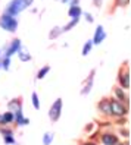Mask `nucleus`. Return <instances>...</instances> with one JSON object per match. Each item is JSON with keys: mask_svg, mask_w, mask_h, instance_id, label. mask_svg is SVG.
<instances>
[{"mask_svg": "<svg viewBox=\"0 0 131 145\" xmlns=\"http://www.w3.org/2000/svg\"><path fill=\"white\" fill-rule=\"evenodd\" d=\"M60 104H62V101L58 100L56 103H55V106L52 107V110H50V117H52V120H56V119L59 117V114H60Z\"/></svg>", "mask_w": 131, "mask_h": 145, "instance_id": "nucleus-1", "label": "nucleus"}, {"mask_svg": "<svg viewBox=\"0 0 131 145\" xmlns=\"http://www.w3.org/2000/svg\"><path fill=\"white\" fill-rule=\"evenodd\" d=\"M112 112L115 114H124L125 113V108L122 107L118 101H112Z\"/></svg>", "mask_w": 131, "mask_h": 145, "instance_id": "nucleus-2", "label": "nucleus"}, {"mask_svg": "<svg viewBox=\"0 0 131 145\" xmlns=\"http://www.w3.org/2000/svg\"><path fill=\"white\" fill-rule=\"evenodd\" d=\"M103 142H105V145H115L116 138L113 135H103Z\"/></svg>", "mask_w": 131, "mask_h": 145, "instance_id": "nucleus-3", "label": "nucleus"}, {"mask_svg": "<svg viewBox=\"0 0 131 145\" xmlns=\"http://www.w3.org/2000/svg\"><path fill=\"white\" fill-rule=\"evenodd\" d=\"M3 24H6V28H7V29H11V31L15 29V25H16L15 21L11 19L9 16H5V18H3Z\"/></svg>", "mask_w": 131, "mask_h": 145, "instance_id": "nucleus-4", "label": "nucleus"}, {"mask_svg": "<svg viewBox=\"0 0 131 145\" xmlns=\"http://www.w3.org/2000/svg\"><path fill=\"white\" fill-rule=\"evenodd\" d=\"M0 119H2V123H9L12 120V114L11 113H6L3 116H0Z\"/></svg>", "mask_w": 131, "mask_h": 145, "instance_id": "nucleus-5", "label": "nucleus"}, {"mask_svg": "<svg viewBox=\"0 0 131 145\" xmlns=\"http://www.w3.org/2000/svg\"><path fill=\"white\" fill-rule=\"evenodd\" d=\"M100 38H103V31H102V28H99V31L96 32V38H94V41H96V42H99V41H102Z\"/></svg>", "mask_w": 131, "mask_h": 145, "instance_id": "nucleus-6", "label": "nucleus"}, {"mask_svg": "<svg viewBox=\"0 0 131 145\" xmlns=\"http://www.w3.org/2000/svg\"><path fill=\"white\" fill-rule=\"evenodd\" d=\"M100 107H102L106 113H109V112H110V107H109V103H108V101H103V103L100 104Z\"/></svg>", "mask_w": 131, "mask_h": 145, "instance_id": "nucleus-7", "label": "nucleus"}, {"mask_svg": "<svg viewBox=\"0 0 131 145\" xmlns=\"http://www.w3.org/2000/svg\"><path fill=\"white\" fill-rule=\"evenodd\" d=\"M124 87L125 88H130V75H125L124 76Z\"/></svg>", "mask_w": 131, "mask_h": 145, "instance_id": "nucleus-8", "label": "nucleus"}, {"mask_svg": "<svg viewBox=\"0 0 131 145\" xmlns=\"http://www.w3.org/2000/svg\"><path fill=\"white\" fill-rule=\"evenodd\" d=\"M32 103H34V107L38 108V100H37V95H36V94H32Z\"/></svg>", "mask_w": 131, "mask_h": 145, "instance_id": "nucleus-9", "label": "nucleus"}, {"mask_svg": "<svg viewBox=\"0 0 131 145\" xmlns=\"http://www.w3.org/2000/svg\"><path fill=\"white\" fill-rule=\"evenodd\" d=\"M46 72H49V67H44V69H43L40 73H38V78H43V76H44V73Z\"/></svg>", "mask_w": 131, "mask_h": 145, "instance_id": "nucleus-10", "label": "nucleus"}, {"mask_svg": "<svg viewBox=\"0 0 131 145\" xmlns=\"http://www.w3.org/2000/svg\"><path fill=\"white\" fill-rule=\"evenodd\" d=\"M127 3H128V0H118V5H121V6H124Z\"/></svg>", "mask_w": 131, "mask_h": 145, "instance_id": "nucleus-11", "label": "nucleus"}, {"mask_svg": "<svg viewBox=\"0 0 131 145\" xmlns=\"http://www.w3.org/2000/svg\"><path fill=\"white\" fill-rule=\"evenodd\" d=\"M89 50H90V44H87V46L84 47V52H83V53H84V54H87V53H89Z\"/></svg>", "mask_w": 131, "mask_h": 145, "instance_id": "nucleus-12", "label": "nucleus"}, {"mask_svg": "<svg viewBox=\"0 0 131 145\" xmlns=\"http://www.w3.org/2000/svg\"><path fill=\"white\" fill-rule=\"evenodd\" d=\"M116 94H118V95H119V97H121V98H124V95H122V92H121V91H119V89H118V91H116Z\"/></svg>", "mask_w": 131, "mask_h": 145, "instance_id": "nucleus-13", "label": "nucleus"}, {"mask_svg": "<svg viewBox=\"0 0 131 145\" xmlns=\"http://www.w3.org/2000/svg\"><path fill=\"white\" fill-rule=\"evenodd\" d=\"M87 145H91V144H87Z\"/></svg>", "mask_w": 131, "mask_h": 145, "instance_id": "nucleus-14", "label": "nucleus"}]
</instances>
